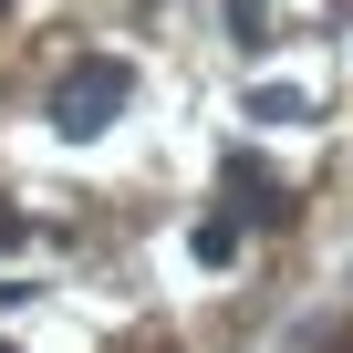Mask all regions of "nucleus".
Returning a JSON list of instances; mask_svg holds the SVG:
<instances>
[{"label": "nucleus", "instance_id": "f03ea898", "mask_svg": "<svg viewBox=\"0 0 353 353\" xmlns=\"http://www.w3.org/2000/svg\"><path fill=\"white\" fill-rule=\"evenodd\" d=\"M229 198H239V208H250V219H270V229H281V219H291V188H281V176H260V166H250V156H229Z\"/></svg>", "mask_w": 353, "mask_h": 353}, {"label": "nucleus", "instance_id": "423d86ee", "mask_svg": "<svg viewBox=\"0 0 353 353\" xmlns=\"http://www.w3.org/2000/svg\"><path fill=\"white\" fill-rule=\"evenodd\" d=\"M0 250H21V208L11 198H0Z\"/></svg>", "mask_w": 353, "mask_h": 353}, {"label": "nucleus", "instance_id": "39448f33", "mask_svg": "<svg viewBox=\"0 0 353 353\" xmlns=\"http://www.w3.org/2000/svg\"><path fill=\"white\" fill-rule=\"evenodd\" d=\"M250 114H270V125H291V114H312V104H301V83H260V94H250Z\"/></svg>", "mask_w": 353, "mask_h": 353}, {"label": "nucleus", "instance_id": "7ed1b4c3", "mask_svg": "<svg viewBox=\"0 0 353 353\" xmlns=\"http://www.w3.org/2000/svg\"><path fill=\"white\" fill-rule=\"evenodd\" d=\"M188 250H198L208 270H219V260H239V219H198V239H188Z\"/></svg>", "mask_w": 353, "mask_h": 353}, {"label": "nucleus", "instance_id": "f257e3e1", "mask_svg": "<svg viewBox=\"0 0 353 353\" xmlns=\"http://www.w3.org/2000/svg\"><path fill=\"white\" fill-rule=\"evenodd\" d=\"M125 94H135V73H125L114 52H83V63L52 83V125H63V135H104V125L125 114Z\"/></svg>", "mask_w": 353, "mask_h": 353}, {"label": "nucleus", "instance_id": "20e7f679", "mask_svg": "<svg viewBox=\"0 0 353 353\" xmlns=\"http://www.w3.org/2000/svg\"><path fill=\"white\" fill-rule=\"evenodd\" d=\"M229 42H250V52L270 42V0H229Z\"/></svg>", "mask_w": 353, "mask_h": 353}]
</instances>
